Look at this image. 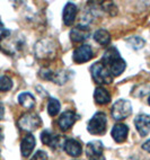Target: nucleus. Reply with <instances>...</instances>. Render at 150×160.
<instances>
[{"label": "nucleus", "mask_w": 150, "mask_h": 160, "mask_svg": "<svg viewBox=\"0 0 150 160\" xmlns=\"http://www.w3.org/2000/svg\"><path fill=\"white\" fill-rule=\"evenodd\" d=\"M90 73L94 81L99 85H108L113 81V76L102 61H98L90 67Z\"/></svg>", "instance_id": "nucleus-1"}, {"label": "nucleus", "mask_w": 150, "mask_h": 160, "mask_svg": "<svg viewBox=\"0 0 150 160\" xmlns=\"http://www.w3.org/2000/svg\"><path fill=\"white\" fill-rule=\"evenodd\" d=\"M107 117L103 112H98L92 115V117L87 123V130L90 134L102 135L106 131Z\"/></svg>", "instance_id": "nucleus-2"}, {"label": "nucleus", "mask_w": 150, "mask_h": 160, "mask_svg": "<svg viewBox=\"0 0 150 160\" xmlns=\"http://www.w3.org/2000/svg\"><path fill=\"white\" fill-rule=\"evenodd\" d=\"M20 130L26 132H34L42 125V118L36 113H25L17 122Z\"/></svg>", "instance_id": "nucleus-3"}, {"label": "nucleus", "mask_w": 150, "mask_h": 160, "mask_svg": "<svg viewBox=\"0 0 150 160\" xmlns=\"http://www.w3.org/2000/svg\"><path fill=\"white\" fill-rule=\"evenodd\" d=\"M111 113L113 118H115L116 121L125 120L132 114V105L127 99H118L112 106Z\"/></svg>", "instance_id": "nucleus-4"}, {"label": "nucleus", "mask_w": 150, "mask_h": 160, "mask_svg": "<svg viewBox=\"0 0 150 160\" xmlns=\"http://www.w3.org/2000/svg\"><path fill=\"white\" fill-rule=\"evenodd\" d=\"M57 46L52 40H41L35 45V54L38 59H50L55 55Z\"/></svg>", "instance_id": "nucleus-5"}, {"label": "nucleus", "mask_w": 150, "mask_h": 160, "mask_svg": "<svg viewBox=\"0 0 150 160\" xmlns=\"http://www.w3.org/2000/svg\"><path fill=\"white\" fill-rule=\"evenodd\" d=\"M41 140L42 142L45 144V146L50 147L52 149H58L60 147H63L64 142H62L63 140V137H61L60 134H55L52 131H49V130H44L42 133H41Z\"/></svg>", "instance_id": "nucleus-6"}, {"label": "nucleus", "mask_w": 150, "mask_h": 160, "mask_svg": "<svg viewBox=\"0 0 150 160\" xmlns=\"http://www.w3.org/2000/svg\"><path fill=\"white\" fill-rule=\"evenodd\" d=\"M92 46L88 45V44H82V45L78 46L77 49L73 51V54H72V59L76 63H85L87 61L92 60Z\"/></svg>", "instance_id": "nucleus-7"}, {"label": "nucleus", "mask_w": 150, "mask_h": 160, "mask_svg": "<svg viewBox=\"0 0 150 160\" xmlns=\"http://www.w3.org/2000/svg\"><path fill=\"white\" fill-rule=\"evenodd\" d=\"M77 120H79V115H77L75 112L72 111H66L64 113L60 115L58 120L59 128H60L62 131H68V130L71 128L75 122Z\"/></svg>", "instance_id": "nucleus-8"}, {"label": "nucleus", "mask_w": 150, "mask_h": 160, "mask_svg": "<svg viewBox=\"0 0 150 160\" xmlns=\"http://www.w3.org/2000/svg\"><path fill=\"white\" fill-rule=\"evenodd\" d=\"M90 36L89 28L86 25H78L70 31V40L73 43H81Z\"/></svg>", "instance_id": "nucleus-9"}, {"label": "nucleus", "mask_w": 150, "mask_h": 160, "mask_svg": "<svg viewBox=\"0 0 150 160\" xmlns=\"http://www.w3.org/2000/svg\"><path fill=\"white\" fill-rule=\"evenodd\" d=\"M103 151H104V144L99 140L92 141L86 147V156L89 160L102 157L103 156Z\"/></svg>", "instance_id": "nucleus-10"}, {"label": "nucleus", "mask_w": 150, "mask_h": 160, "mask_svg": "<svg viewBox=\"0 0 150 160\" xmlns=\"http://www.w3.org/2000/svg\"><path fill=\"white\" fill-rule=\"evenodd\" d=\"M134 125L138 130L139 134L146 137L150 132V116L146 114H140L134 118Z\"/></svg>", "instance_id": "nucleus-11"}, {"label": "nucleus", "mask_w": 150, "mask_h": 160, "mask_svg": "<svg viewBox=\"0 0 150 160\" xmlns=\"http://www.w3.org/2000/svg\"><path fill=\"white\" fill-rule=\"evenodd\" d=\"M77 12H78V8H77V6H76L75 3L72 2L67 3L63 8V12H62L63 23L68 26L72 25L73 22L76 20V17H77Z\"/></svg>", "instance_id": "nucleus-12"}, {"label": "nucleus", "mask_w": 150, "mask_h": 160, "mask_svg": "<svg viewBox=\"0 0 150 160\" xmlns=\"http://www.w3.org/2000/svg\"><path fill=\"white\" fill-rule=\"evenodd\" d=\"M35 144H36V141H35L34 135L31 134V133L25 135L23 138L22 142H20V152H22V156L23 157H28L29 154L32 153L33 149L35 148Z\"/></svg>", "instance_id": "nucleus-13"}, {"label": "nucleus", "mask_w": 150, "mask_h": 160, "mask_svg": "<svg viewBox=\"0 0 150 160\" xmlns=\"http://www.w3.org/2000/svg\"><path fill=\"white\" fill-rule=\"evenodd\" d=\"M128 133H129L128 125H125L123 123H118L113 126L111 134H112V138L114 139V141H116L118 143H121L127 140Z\"/></svg>", "instance_id": "nucleus-14"}, {"label": "nucleus", "mask_w": 150, "mask_h": 160, "mask_svg": "<svg viewBox=\"0 0 150 160\" xmlns=\"http://www.w3.org/2000/svg\"><path fill=\"white\" fill-rule=\"evenodd\" d=\"M63 148L67 153L73 158L79 157L82 152V147H81L80 142H78L75 139H67L63 144Z\"/></svg>", "instance_id": "nucleus-15"}, {"label": "nucleus", "mask_w": 150, "mask_h": 160, "mask_svg": "<svg viewBox=\"0 0 150 160\" xmlns=\"http://www.w3.org/2000/svg\"><path fill=\"white\" fill-rule=\"evenodd\" d=\"M94 99L99 105H104L111 102V95L106 89L103 87H97L94 92Z\"/></svg>", "instance_id": "nucleus-16"}, {"label": "nucleus", "mask_w": 150, "mask_h": 160, "mask_svg": "<svg viewBox=\"0 0 150 160\" xmlns=\"http://www.w3.org/2000/svg\"><path fill=\"white\" fill-rule=\"evenodd\" d=\"M125 67H127L125 61H124L122 58H120V59H118V60L114 61L113 63H111L107 68H108L111 74H112L113 78H114V77H118V76L123 73L124 70H125Z\"/></svg>", "instance_id": "nucleus-17"}, {"label": "nucleus", "mask_w": 150, "mask_h": 160, "mask_svg": "<svg viewBox=\"0 0 150 160\" xmlns=\"http://www.w3.org/2000/svg\"><path fill=\"white\" fill-rule=\"evenodd\" d=\"M121 55L118 53V49L116 48H110V49H107L106 51L104 52V54H103V59H102V62L104 63L105 66H110L111 63H113L114 61H116L118 59H120Z\"/></svg>", "instance_id": "nucleus-18"}, {"label": "nucleus", "mask_w": 150, "mask_h": 160, "mask_svg": "<svg viewBox=\"0 0 150 160\" xmlns=\"http://www.w3.org/2000/svg\"><path fill=\"white\" fill-rule=\"evenodd\" d=\"M18 103L25 108L31 109L35 106V98L31 92H22L18 95Z\"/></svg>", "instance_id": "nucleus-19"}, {"label": "nucleus", "mask_w": 150, "mask_h": 160, "mask_svg": "<svg viewBox=\"0 0 150 160\" xmlns=\"http://www.w3.org/2000/svg\"><path fill=\"white\" fill-rule=\"evenodd\" d=\"M94 40L101 45H108L111 42V35L106 29H98L94 33Z\"/></svg>", "instance_id": "nucleus-20"}, {"label": "nucleus", "mask_w": 150, "mask_h": 160, "mask_svg": "<svg viewBox=\"0 0 150 160\" xmlns=\"http://www.w3.org/2000/svg\"><path fill=\"white\" fill-rule=\"evenodd\" d=\"M61 108L60 102L55 98H50L49 102H48V113H49L50 116H55V115L59 114Z\"/></svg>", "instance_id": "nucleus-21"}, {"label": "nucleus", "mask_w": 150, "mask_h": 160, "mask_svg": "<svg viewBox=\"0 0 150 160\" xmlns=\"http://www.w3.org/2000/svg\"><path fill=\"white\" fill-rule=\"evenodd\" d=\"M127 43H128V45L130 46V48H132L133 50H140L141 48L144 46V40L139 36H132L128 38Z\"/></svg>", "instance_id": "nucleus-22"}, {"label": "nucleus", "mask_w": 150, "mask_h": 160, "mask_svg": "<svg viewBox=\"0 0 150 160\" xmlns=\"http://www.w3.org/2000/svg\"><path fill=\"white\" fill-rule=\"evenodd\" d=\"M12 88V80L8 76L0 77V92H9Z\"/></svg>", "instance_id": "nucleus-23"}, {"label": "nucleus", "mask_w": 150, "mask_h": 160, "mask_svg": "<svg viewBox=\"0 0 150 160\" xmlns=\"http://www.w3.org/2000/svg\"><path fill=\"white\" fill-rule=\"evenodd\" d=\"M31 160H48V154L43 150H38V151L35 152V154Z\"/></svg>", "instance_id": "nucleus-24"}, {"label": "nucleus", "mask_w": 150, "mask_h": 160, "mask_svg": "<svg viewBox=\"0 0 150 160\" xmlns=\"http://www.w3.org/2000/svg\"><path fill=\"white\" fill-rule=\"evenodd\" d=\"M9 35H10V32H9L8 29L5 28L3 25H2V23L0 22V40L1 41L5 40V38H7Z\"/></svg>", "instance_id": "nucleus-25"}, {"label": "nucleus", "mask_w": 150, "mask_h": 160, "mask_svg": "<svg viewBox=\"0 0 150 160\" xmlns=\"http://www.w3.org/2000/svg\"><path fill=\"white\" fill-rule=\"evenodd\" d=\"M142 149H143V150H146V151L150 152V140L146 141V142L142 144Z\"/></svg>", "instance_id": "nucleus-26"}, {"label": "nucleus", "mask_w": 150, "mask_h": 160, "mask_svg": "<svg viewBox=\"0 0 150 160\" xmlns=\"http://www.w3.org/2000/svg\"><path fill=\"white\" fill-rule=\"evenodd\" d=\"M3 114H5V107L1 103H0V121L3 118Z\"/></svg>", "instance_id": "nucleus-27"}, {"label": "nucleus", "mask_w": 150, "mask_h": 160, "mask_svg": "<svg viewBox=\"0 0 150 160\" xmlns=\"http://www.w3.org/2000/svg\"><path fill=\"white\" fill-rule=\"evenodd\" d=\"M3 140V133H2V129L0 128V142Z\"/></svg>", "instance_id": "nucleus-28"}, {"label": "nucleus", "mask_w": 150, "mask_h": 160, "mask_svg": "<svg viewBox=\"0 0 150 160\" xmlns=\"http://www.w3.org/2000/svg\"><path fill=\"white\" fill-rule=\"evenodd\" d=\"M92 160H105V157L104 156H102V157H98V158H96V159H92Z\"/></svg>", "instance_id": "nucleus-29"}, {"label": "nucleus", "mask_w": 150, "mask_h": 160, "mask_svg": "<svg viewBox=\"0 0 150 160\" xmlns=\"http://www.w3.org/2000/svg\"><path fill=\"white\" fill-rule=\"evenodd\" d=\"M130 160H138V159H136V158H130Z\"/></svg>", "instance_id": "nucleus-30"}, {"label": "nucleus", "mask_w": 150, "mask_h": 160, "mask_svg": "<svg viewBox=\"0 0 150 160\" xmlns=\"http://www.w3.org/2000/svg\"><path fill=\"white\" fill-rule=\"evenodd\" d=\"M148 103H149V105H150V96H149V98H148Z\"/></svg>", "instance_id": "nucleus-31"}]
</instances>
